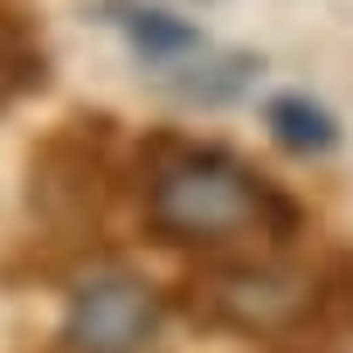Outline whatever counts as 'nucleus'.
Masks as SVG:
<instances>
[{
  "label": "nucleus",
  "instance_id": "nucleus-1",
  "mask_svg": "<svg viewBox=\"0 0 353 353\" xmlns=\"http://www.w3.org/2000/svg\"><path fill=\"white\" fill-rule=\"evenodd\" d=\"M145 222L159 243H243V236H298V208L222 145L152 139L145 159Z\"/></svg>",
  "mask_w": 353,
  "mask_h": 353
},
{
  "label": "nucleus",
  "instance_id": "nucleus-2",
  "mask_svg": "<svg viewBox=\"0 0 353 353\" xmlns=\"http://www.w3.org/2000/svg\"><path fill=\"white\" fill-rule=\"evenodd\" d=\"M111 145H118V118L104 111H83V118H63L35 159H28V208L49 222V229H90L104 194H111Z\"/></svg>",
  "mask_w": 353,
  "mask_h": 353
},
{
  "label": "nucleus",
  "instance_id": "nucleus-3",
  "mask_svg": "<svg viewBox=\"0 0 353 353\" xmlns=\"http://www.w3.org/2000/svg\"><path fill=\"white\" fill-rule=\"evenodd\" d=\"M319 298H325L319 277H298V270H277V263H222V270L194 277V312L215 319V325L256 332V339L298 332L319 312Z\"/></svg>",
  "mask_w": 353,
  "mask_h": 353
},
{
  "label": "nucleus",
  "instance_id": "nucleus-4",
  "mask_svg": "<svg viewBox=\"0 0 353 353\" xmlns=\"http://www.w3.org/2000/svg\"><path fill=\"white\" fill-rule=\"evenodd\" d=\"M159 332V291L125 277V270H97L70 291L63 305V339L70 353H145Z\"/></svg>",
  "mask_w": 353,
  "mask_h": 353
},
{
  "label": "nucleus",
  "instance_id": "nucleus-5",
  "mask_svg": "<svg viewBox=\"0 0 353 353\" xmlns=\"http://www.w3.org/2000/svg\"><path fill=\"white\" fill-rule=\"evenodd\" d=\"M90 14H97L104 28H118V35H125V49H132V56H139L152 77L208 49V35H201L188 14L152 8V0H90Z\"/></svg>",
  "mask_w": 353,
  "mask_h": 353
},
{
  "label": "nucleus",
  "instance_id": "nucleus-6",
  "mask_svg": "<svg viewBox=\"0 0 353 353\" xmlns=\"http://www.w3.org/2000/svg\"><path fill=\"white\" fill-rule=\"evenodd\" d=\"M256 56H243V49H201V56H188V63H173V70H159L152 83L159 90H173V97H188V104H229V97H243L250 83H256Z\"/></svg>",
  "mask_w": 353,
  "mask_h": 353
},
{
  "label": "nucleus",
  "instance_id": "nucleus-7",
  "mask_svg": "<svg viewBox=\"0 0 353 353\" xmlns=\"http://www.w3.org/2000/svg\"><path fill=\"white\" fill-rule=\"evenodd\" d=\"M49 90V42L21 8H0V111Z\"/></svg>",
  "mask_w": 353,
  "mask_h": 353
},
{
  "label": "nucleus",
  "instance_id": "nucleus-8",
  "mask_svg": "<svg viewBox=\"0 0 353 353\" xmlns=\"http://www.w3.org/2000/svg\"><path fill=\"white\" fill-rule=\"evenodd\" d=\"M263 125H270V139L284 145V152H332L339 145V125H332V111L325 104H312L305 90H284V97H270L263 104Z\"/></svg>",
  "mask_w": 353,
  "mask_h": 353
}]
</instances>
